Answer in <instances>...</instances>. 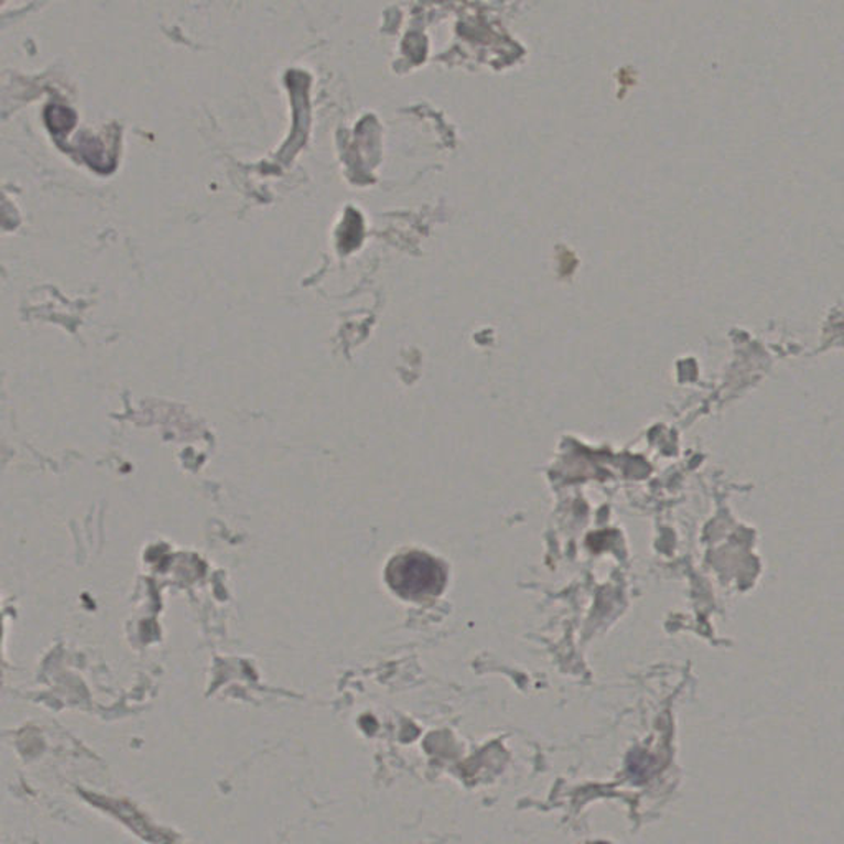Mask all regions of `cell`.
I'll list each match as a JSON object with an SVG mask.
<instances>
[{"label":"cell","instance_id":"6da1fadb","mask_svg":"<svg viewBox=\"0 0 844 844\" xmlns=\"http://www.w3.org/2000/svg\"><path fill=\"white\" fill-rule=\"evenodd\" d=\"M387 580L394 593L418 600L441 593L445 571L439 561L428 554L407 553L391 561Z\"/></svg>","mask_w":844,"mask_h":844}]
</instances>
